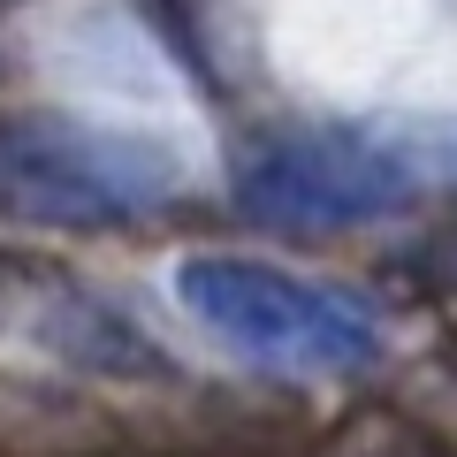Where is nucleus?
Segmentation results:
<instances>
[{"instance_id":"nucleus-1","label":"nucleus","mask_w":457,"mask_h":457,"mask_svg":"<svg viewBox=\"0 0 457 457\" xmlns=\"http://www.w3.org/2000/svg\"><path fill=\"white\" fill-rule=\"evenodd\" d=\"M183 198V161L137 130L69 114H0V221L130 228Z\"/></svg>"},{"instance_id":"nucleus-2","label":"nucleus","mask_w":457,"mask_h":457,"mask_svg":"<svg viewBox=\"0 0 457 457\" xmlns=\"http://www.w3.org/2000/svg\"><path fill=\"white\" fill-rule=\"evenodd\" d=\"M176 297L213 343L275 374H351L381 351V320L366 297L320 275H290L275 260L198 252L176 267Z\"/></svg>"},{"instance_id":"nucleus-3","label":"nucleus","mask_w":457,"mask_h":457,"mask_svg":"<svg viewBox=\"0 0 457 457\" xmlns=\"http://www.w3.org/2000/svg\"><path fill=\"white\" fill-rule=\"evenodd\" d=\"M237 206L297 237L366 228L411 206V168L359 130H282L237 161Z\"/></svg>"}]
</instances>
